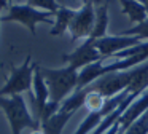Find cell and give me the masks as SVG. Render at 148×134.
I'll list each match as a JSON object with an SVG mask.
<instances>
[{
	"instance_id": "6da1fadb",
	"label": "cell",
	"mask_w": 148,
	"mask_h": 134,
	"mask_svg": "<svg viewBox=\"0 0 148 134\" xmlns=\"http://www.w3.org/2000/svg\"><path fill=\"white\" fill-rule=\"evenodd\" d=\"M38 69L49 89V101L62 104V101H65L77 89L78 70L72 66H65L61 69H49V67L38 66Z\"/></svg>"
},
{
	"instance_id": "7a4b0ae2",
	"label": "cell",
	"mask_w": 148,
	"mask_h": 134,
	"mask_svg": "<svg viewBox=\"0 0 148 134\" xmlns=\"http://www.w3.org/2000/svg\"><path fill=\"white\" fill-rule=\"evenodd\" d=\"M0 110L7 117L11 134H23V131L27 128H30V129L40 128L37 120L30 115L23 94L2 96L0 97Z\"/></svg>"
},
{
	"instance_id": "3957f363",
	"label": "cell",
	"mask_w": 148,
	"mask_h": 134,
	"mask_svg": "<svg viewBox=\"0 0 148 134\" xmlns=\"http://www.w3.org/2000/svg\"><path fill=\"white\" fill-rule=\"evenodd\" d=\"M37 64H32V57L26 56L24 62L19 67L11 66V72L5 85L0 89V97L2 96H14L23 94V93H30L34 85V73H35Z\"/></svg>"
},
{
	"instance_id": "277c9868",
	"label": "cell",
	"mask_w": 148,
	"mask_h": 134,
	"mask_svg": "<svg viewBox=\"0 0 148 134\" xmlns=\"http://www.w3.org/2000/svg\"><path fill=\"white\" fill-rule=\"evenodd\" d=\"M53 13L49 11H42V10H37L34 6L26 5H10L8 6V13L2 16V21L3 22H19L24 27L29 29V32L32 35L37 34V24L40 22H48V24H54V21L51 19Z\"/></svg>"
},
{
	"instance_id": "5b68a950",
	"label": "cell",
	"mask_w": 148,
	"mask_h": 134,
	"mask_svg": "<svg viewBox=\"0 0 148 134\" xmlns=\"http://www.w3.org/2000/svg\"><path fill=\"white\" fill-rule=\"evenodd\" d=\"M96 24V6L92 2L83 3L75 13V18L72 19V24L69 27L72 41L77 40H86L91 37Z\"/></svg>"
},
{
	"instance_id": "8992f818",
	"label": "cell",
	"mask_w": 148,
	"mask_h": 134,
	"mask_svg": "<svg viewBox=\"0 0 148 134\" xmlns=\"http://www.w3.org/2000/svg\"><path fill=\"white\" fill-rule=\"evenodd\" d=\"M129 82H131V70L112 72V73H107V75L100 77L92 85L91 89L100 93L105 99H112L115 96L124 93L129 86Z\"/></svg>"
},
{
	"instance_id": "52a82bcc",
	"label": "cell",
	"mask_w": 148,
	"mask_h": 134,
	"mask_svg": "<svg viewBox=\"0 0 148 134\" xmlns=\"http://www.w3.org/2000/svg\"><path fill=\"white\" fill-rule=\"evenodd\" d=\"M94 43H96L97 51L102 54V57L107 59V57L115 56L116 53H121V51H126L132 46L140 45L142 40L138 37H134V35L121 34V35H105V37L96 40Z\"/></svg>"
},
{
	"instance_id": "ba28073f",
	"label": "cell",
	"mask_w": 148,
	"mask_h": 134,
	"mask_svg": "<svg viewBox=\"0 0 148 134\" xmlns=\"http://www.w3.org/2000/svg\"><path fill=\"white\" fill-rule=\"evenodd\" d=\"M102 59H103L102 54L97 51L96 43H94V40H91V38L83 40V43H81L77 50H73L72 53H69L64 56V61L67 62V66H72L77 70L83 69V67L89 66V64H92V62H99V61H102Z\"/></svg>"
},
{
	"instance_id": "9c48e42d",
	"label": "cell",
	"mask_w": 148,
	"mask_h": 134,
	"mask_svg": "<svg viewBox=\"0 0 148 134\" xmlns=\"http://www.w3.org/2000/svg\"><path fill=\"white\" fill-rule=\"evenodd\" d=\"M145 112H148V89L145 93H142L137 99H134L121 113V117L118 118L119 134H123L132 123H135Z\"/></svg>"
},
{
	"instance_id": "30bf717a",
	"label": "cell",
	"mask_w": 148,
	"mask_h": 134,
	"mask_svg": "<svg viewBox=\"0 0 148 134\" xmlns=\"http://www.w3.org/2000/svg\"><path fill=\"white\" fill-rule=\"evenodd\" d=\"M34 93H32V99H34V113H35V120L38 123V118L42 115L43 108L46 107V104L49 102V89L46 86V82L43 78L42 72L38 69V64H37L35 73H34Z\"/></svg>"
},
{
	"instance_id": "8fae6325",
	"label": "cell",
	"mask_w": 148,
	"mask_h": 134,
	"mask_svg": "<svg viewBox=\"0 0 148 134\" xmlns=\"http://www.w3.org/2000/svg\"><path fill=\"white\" fill-rule=\"evenodd\" d=\"M148 89V62L140 64V66L131 69V82L126 91L129 94L140 96Z\"/></svg>"
},
{
	"instance_id": "7c38bea8",
	"label": "cell",
	"mask_w": 148,
	"mask_h": 134,
	"mask_svg": "<svg viewBox=\"0 0 148 134\" xmlns=\"http://www.w3.org/2000/svg\"><path fill=\"white\" fill-rule=\"evenodd\" d=\"M73 113H69V112H56L53 117H49L48 120L42 121L40 123V129L43 131V134H62L65 124L72 120Z\"/></svg>"
},
{
	"instance_id": "4fadbf2b",
	"label": "cell",
	"mask_w": 148,
	"mask_h": 134,
	"mask_svg": "<svg viewBox=\"0 0 148 134\" xmlns=\"http://www.w3.org/2000/svg\"><path fill=\"white\" fill-rule=\"evenodd\" d=\"M118 2L121 5L123 15L127 16L129 21L134 24H138L148 18V11L140 0H118Z\"/></svg>"
},
{
	"instance_id": "5bb4252c",
	"label": "cell",
	"mask_w": 148,
	"mask_h": 134,
	"mask_svg": "<svg viewBox=\"0 0 148 134\" xmlns=\"http://www.w3.org/2000/svg\"><path fill=\"white\" fill-rule=\"evenodd\" d=\"M75 13L77 10L73 8H69V6H59V10L56 11V21L53 24V29L49 30L51 35H62L69 30L72 24V19L75 18Z\"/></svg>"
},
{
	"instance_id": "9a60e30c",
	"label": "cell",
	"mask_w": 148,
	"mask_h": 134,
	"mask_svg": "<svg viewBox=\"0 0 148 134\" xmlns=\"http://www.w3.org/2000/svg\"><path fill=\"white\" fill-rule=\"evenodd\" d=\"M110 24V16H108V3L97 6L96 8V24H94V30L91 34V40H99V38L105 37L107 35V29Z\"/></svg>"
},
{
	"instance_id": "2e32d148",
	"label": "cell",
	"mask_w": 148,
	"mask_h": 134,
	"mask_svg": "<svg viewBox=\"0 0 148 134\" xmlns=\"http://www.w3.org/2000/svg\"><path fill=\"white\" fill-rule=\"evenodd\" d=\"M88 94V88L84 89H75L70 96H69L65 101H62L59 110L62 112H69V113H75L78 108H81L84 105V99H86Z\"/></svg>"
},
{
	"instance_id": "e0dca14e",
	"label": "cell",
	"mask_w": 148,
	"mask_h": 134,
	"mask_svg": "<svg viewBox=\"0 0 148 134\" xmlns=\"http://www.w3.org/2000/svg\"><path fill=\"white\" fill-rule=\"evenodd\" d=\"M105 117H107V113L103 112V108L100 112H89V113L86 115V118L80 123V126L77 128V131H75L73 134H91L97 126H99L100 121Z\"/></svg>"
},
{
	"instance_id": "ac0fdd59",
	"label": "cell",
	"mask_w": 148,
	"mask_h": 134,
	"mask_svg": "<svg viewBox=\"0 0 148 134\" xmlns=\"http://www.w3.org/2000/svg\"><path fill=\"white\" fill-rule=\"evenodd\" d=\"M105 101L107 99L100 93L88 88V94H86V99H84V107L88 108V112H100L103 108V105H105Z\"/></svg>"
},
{
	"instance_id": "d6986e66",
	"label": "cell",
	"mask_w": 148,
	"mask_h": 134,
	"mask_svg": "<svg viewBox=\"0 0 148 134\" xmlns=\"http://www.w3.org/2000/svg\"><path fill=\"white\" fill-rule=\"evenodd\" d=\"M121 34L123 35H134V37H138L142 41H148V18L145 21L138 22V24H134L132 27L126 29Z\"/></svg>"
},
{
	"instance_id": "ffe728a7",
	"label": "cell",
	"mask_w": 148,
	"mask_h": 134,
	"mask_svg": "<svg viewBox=\"0 0 148 134\" xmlns=\"http://www.w3.org/2000/svg\"><path fill=\"white\" fill-rule=\"evenodd\" d=\"M123 134H148V112H145L135 123H132Z\"/></svg>"
},
{
	"instance_id": "44dd1931",
	"label": "cell",
	"mask_w": 148,
	"mask_h": 134,
	"mask_svg": "<svg viewBox=\"0 0 148 134\" xmlns=\"http://www.w3.org/2000/svg\"><path fill=\"white\" fill-rule=\"evenodd\" d=\"M27 5L34 6L37 10H45V11H49L53 15H56V11L59 10V3L56 0H27Z\"/></svg>"
},
{
	"instance_id": "7402d4cb",
	"label": "cell",
	"mask_w": 148,
	"mask_h": 134,
	"mask_svg": "<svg viewBox=\"0 0 148 134\" xmlns=\"http://www.w3.org/2000/svg\"><path fill=\"white\" fill-rule=\"evenodd\" d=\"M92 2V5L94 6H100V5H103V3L107 2V0H91Z\"/></svg>"
},
{
	"instance_id": "603a6c76",
	"label": "cell",
	"mask_w": 148,
	"mask_h": 134,
	"mask_svg": "<svg viewBox=\"0 0 148 134\" xmlns=\"http://www.w3.org/2000/svg\"><path fill=\"white\" fill-rule=\"evenodd\" d=\"M29 134H43V131L40 129V128H35V129H32Z\"/></svg>"
},
{
	"instance_id": "cb8c5ba5",
	"label": "cell",
	"mask_w": 148,
	"mask_h": 134,
	"mask_svg": "<svg viewBox=\"0 0 148 134\" xmlns=\"http://www.w3.org/2000/svg\"><path fill=\"white\" fill-rule=\"evenodd\" d=\"M0 6H3V8H8L10 5H8V3L5 2V0H0Z\"/></svg>"
},
{
	"instance_id": "d4e9b609",
	"label": "cell",
	"mask_w": 148,
	"mask_h": 134,
	"mask_svg": "<svg viewBox=\"0 0 148 134\" xmlns=\"http://www.w3.org/2000/svg\"><path fill=\"white\" fill-rule=\"evenodd\" d=\"M140 2L145 5V8H147V11H148V0H140Z\"/></svg>"
},
{
	"instance_id": "484cf974",
	"label": "cell",
	"mask_w": 148,
	"mask_h": 134,
	"mask_svg": "<svg viewBox=\"0 0 148 134\" xmlns=\"http://www.w3.org/2000/svg\"><path fill=\"white\" fill-rule=\"evenodd\" d=\"M2 8H3V6H0V22H2Z\"/></svg>"
},
{
	"instance_id": "4316f807",
	"label": "cell",
	"mask_w": 148,
	"mask_h": 134,
	"mask_svg": "<svg viewBox=\"0 0 148 134\" xmlns=\"http://www.w3.org/2000/svg\"><path fill=\"white\" fill-rule=\"evenodd\" d=\"M5 2H7L8 5H11V2H13V0H5Z\"/></svg>"
},
{
	"instance_id": "83f0119b",
	"label": "cell",
	"mask_w": 148,
	"mask_h": 134,
	"mask_svg": "<svg viewBox=\"0 0 148 134\" xmlns=\"http://www.w3.org/2000/svg\"><path fill=\"white\" fill-rule=\"evenodd\" d=\"M81 2H83V3H89L91 0H81Z\"/></svg>"
}]
</instances>
